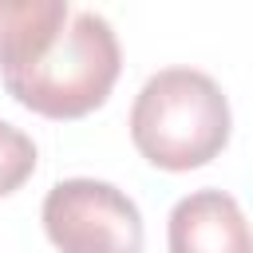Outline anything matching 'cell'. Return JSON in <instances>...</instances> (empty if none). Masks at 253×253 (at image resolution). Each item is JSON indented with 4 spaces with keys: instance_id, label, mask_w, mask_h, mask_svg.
Wrapping results in <instances>:
<instances>
[{
    "instance_id": "1",
    "label": "cell",
    "mask_w": 253,
    "mask_h": 253,
    "mask_svg": "<svg viewBox=\"0 0 253 253\" xmlns=\"http://www.w3.org/2000/svg\"><path fill=\"white\" fill-rule=\"evenodd\" d=\"M130 138L142 158L162 170L210 162L229 138V103L217 79L198 67L154 71L134 95Z\"/></svg>"
},
{
    "instance_id": "2",
    "label": "cell",
    "mask_w": 253,
    "mask_h": 253,
    "mask_svg": "<svg viewBox=\"0 0 253 253\" xmlns=\"http://www.w3.org/2000/svg\"><path fill=\"white\" fill-rule=\"evenodd\" d=\"M119 67L123 51L115 28L99 12L83 8L67 16L59 36L32 63L4 71V87L47 119H79L111 95Z\"/></svg>"
},
{
    "instance_id": "3",
    "label": "cell",
    "mask_w": 253,
    "mask_h": 253,
    "mask_svg": "<svg viewBox=\"0 0 253 253\" xmlns=\"http://www.w3.org/2000/svg\"><path fill=\"white\" fill-rule=\"evenodd\" d=\"M43 229L59 253H142V213L111 182L63 178L43 198Z\"/></svg>"
},
{
    "instance_id": "4",
    "label": "cell",
    "mask_w": 253,
    "mask_h": 253,
    "mask_svg": "<svg viewBox=\"0 0 253 253\" xmlns=\"http://www.w3.org/2000/svg\"><path fill=\"white\" fill-rule=\"evenodd\" d=\"M170 253H249V221L233 194L194 190L170 210Z\"/></svg>"
},
{
    "instance_id": "5",
    "label": "cell",
    "mask_w": 253,
    "mask_h": 253,
    "mask_svg": "<svg viewBox=\"0 0 253 253\" xmlns=\"http://www.w3.org/2000/svg\"><path fill=\"white\" fill-rule=\"evenodd\" d=\"M67 0H0V75L32 63L67 24Z\"/></svg>"
},
{
    "instance_id": "6",
    "label": "cell",
    "mask_w": 253,
    "mask_h": 253,
    "mask_svg": "<svg viewBox=\"0 0 253 253\" xmlns=\"http://www.w3.org/2000/svg\"><path fill=\"white\" fill-rule=\"evenodd\" d=\"M32 170H36V142L8 119H0V198L24 186Z\"/></svg>"
}]
</instances>
